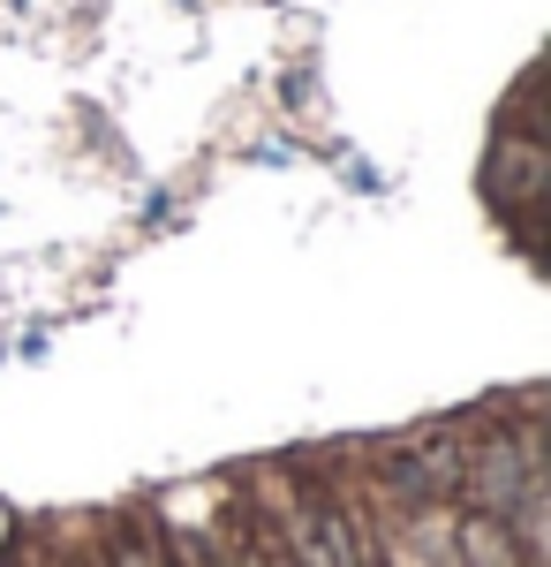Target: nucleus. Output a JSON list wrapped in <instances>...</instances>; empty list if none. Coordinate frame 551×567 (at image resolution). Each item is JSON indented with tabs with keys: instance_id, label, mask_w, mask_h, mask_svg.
<instances>
[{
	"instance_id": "obj_5",
	"label": "nucleus",
	"mask_w": 551,
	"mask_h": 567,
	"mask_svg": "<svg viewBox=\"0 0 551 567\" xmlns=\"http://www.w3.org/2000/svg\"><path fill=\"white\" fill-rule=\"evenodd\" d=\"M122 567H159V545H152V529H122Z\"/></svg>"
},
{
	"instance_id": "obj_2",
	"label": "nucleus",
	"mask_w": 551,
	"mask_h": 567,
	"mask_svg": "<svg viewBox=\"0 0 551 567\" xmlns=\"http://www.w3.org/2000/svg\"><path fill=\"white\" fill-rule=\"evenodd\" d=\"M461 484V439L438 432V439H408L385 454V492H401L408 507H430V499H454Z\"/></svg>"
},
{
	"instance_id": "obj_1",
	"label": "nucleus",
	"mask_w": 551,
	"mask_h": 567,
	"mask_svg": "<svg viewBox=\"0 0 551 567\" xmlns=\"http://www.w3.org/2000/svg\"><path fill=\"white\" fill-rule=\"evenodd\" d=\"M537 470H544L537 432H529V424H521V432H507V424H499L491 439L461 446V484H454V492H461L476 515H507L513 499H521V484L537 477Z\"/></svg>"
},
{
	"instance_id": "obj_4",
	"label": "nucleus",
	"mask_w": 551,
	"mask_h": 567,
	"mask_svg": "<svg viewBox=\"0 0 551 567\" xmlns=\"http://www.w3.org/2000/svg\"><path fill=\"white\" fill-rule=\"evenodd\" d=\"M454 537H461L468 567H529L521 553H513V537H507V523H499V515H476V507H468V523L454 529Z\"/></svg>"
},
{
	"instance_id": "obj_3",
	"label": "nucleus",
	"mask_w": 551,
	"mask_h": 567,
	"mask_svg": "<svg viewBox=\"0 0 551 567\" xmlns=\"http://www.w3.org/2000/svg\"><path fill=\"white\" fill-rule=\"evenodd\" d=\"M537 189H544V152H537L529 136L499 144V159H491V197H499V205H521V197H537Z\"/></svg>"
}]
</instances>
